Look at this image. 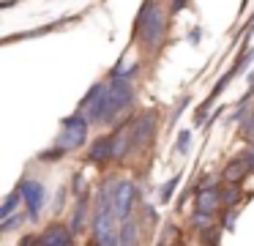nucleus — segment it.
I'll return each instance as SVG.
<instances>
[{
    "instance_id": "obj_1",
    "label": "nucleus",
    "mask_w": 254,
    "mask_h": 246,
    "mask_svg": "<svg viewBox=\"0 0 254 246\" xmlns=\"http://www.w3.org/2000/svg\"><path fill=\"white\" fill-rule=\"evenodd\" d=\"M164 30H167V19H164L161 5L159 3H145V8L139 11V16H137V33H139V38H142V44L148 49H156L164 41Z\"/></svg>"
},
{
    "instance_id": "obj_2",
    "label": "nucleus",
    "mask_w": 254,
    "mask_h": 246,
    "mask_svg": "<svg viewBox=\"0 0 254 246\" xmlns=\"http://www.w3.org/2000/svg\"><path fill=\"white\" fill-rule=\"evenodd\" d=\"M131 101H134V87H131V82L123 80V77H112L110 93H107V101H104V112H101V123H110V120H115V115L123 112V109H126Z\"/></svg>"
},
{
    "instance_id": "obj_3",
    "label": "nucleus",
    "mask_w": 254,
    "mask_h": 246,
    "mask_svg": "<svg viewBox=\"0 0 254 246\" xmlns=\"http://www.w3.org/2000/svg\"><path fill=\"white\" fill-rule=\"evenodd\" d=\"M88 126L90 123L82 118V115L66 118L63 120V131L55 140V148H61V151H77V148H82L85 140H88Z\"/></svg>"
},
{
    "instance_id": "obj_4",
    "label": "nucleus",
    "mask_w": 254,
    "mask_h": 246,
    "mask_svg": "<svg viewBox=\"0 0 254 246\" xmlns=\"http://www.w3.org/2000/svg\"><path fill=\"white\" fill-rule=\"evenodd\" d=\"M107 93H110V85H104V82H96V85L88 90V96L79 101V115H82L88 123H96V120H101Z\"/></svg>"
},
{
    "instance_id": "obj_5",
    "label": "nucleus",
    "mask_w": 254,
    "mask_h": 246,
    "mask_svg": "<svg viewBox=\"0 0 254 246\" xmlns=\"http://www.w3.org/2000/svg\"><path fill=\"white\" fill-rule=\"evenodd\" d=\"M112 202H115V213L118 219H128L134 202H137V186L131 180H118L112 186Z\"/></svg>"
},
{
    "instance_id": "obj_6",
    "label": "nucleus",
    "mask_w": 254,
    "mask_h": 246,
    "mask_svg": "<svg viewBox=\"0 0 254 246\" xmlns=\"http://www.w3.org/2000/svg\"><path fill=\"white\" fill-rule=\"evenodd\" d=\"M19 191H22V200L28 202L30 216L36 219L41 211V202H44V186H41L39 180H25V183L19 186Z\"/></svg>"
},
{
    "instance_id": "obj_7",
    "label": "nucleus",
    "mask_w": 254,
    "mask_h": 246,
    "mask_svg": "<svg viewBox=\"0 0 254 246\" xmlns=\"http://www.w3.org/2000/svg\"><path fill=\"white\" fill-rule=\"evenodd\" d=\"M71 230H66V224H52L44 230V235L39 238V246H71Z\"/></svg>"
},
{
    "instance_id": "obj_8",
    "label": "nucleus",
    "mask_w": 254,
    "mask_h": 246,
    "mask_svg": "<svg viewBox=\"0 0 254 246\" xmlns=\"http://www.w3.org/2000/svg\"><path fill=\"white\" fill-rule=\"evenodd\" d=\"M88 159H90L93 164H101V162H110V159H115V134H112V137H99V140L90 145Z\"/></svg>"
},
{
    "instance_id": "obj_9",
    "label": "nucleus",
    "mask_w": 254,
    "mask_h": 246,
    "mask_svg": "<svg viewBox=\"0 0 254 246\" xmlns=\"http://www.w3.org/2000/svg\"><path fill=\"white\" fill-rule=\"evenodd\" d=\"M153 126H156V115L153 112H145L142 118L134 123V129H131L134 145H145V142H150V137H153Z\"/></svg>"
},
{
    "instance_id": "obj_10",
    "label": "nucleus",
    "mask_w": 254,
    "mask_h": 246,
    "mask_svg": "<svg viewBox=\"0 0 254 246\" xmlns=\"http://www.w3.org/2000/svg\"><path fill=\"white\" fill-rule=\"evenodd\" d=\"M249 169H252V167H249V159H246V156H243V159H235V162H232L230 167L224 169V180H230V183H238V180H241L243 175L249 172Z\"/></svg>"
},
{
    "instance_id": "obj_11",
    "label": "nucleus",
    "mask_w": 254,
    "mask_h": 246,
    "mask_svg": "<svg viewBox=\"0 0 254 246\" xmlns=\"http://www.w3.org/2000/svg\"><path fill=\"white\" fill-rule=\"evenodd\" d=\"M219 200H221V194L216 189H202V191H199V197H197L199 213H210L216 205H219Z\"/></svg>"
},
{
    "instance_id": "obj_12",
    "label": "nucleus",
    "mask_w": 254,
    "mask_h": 246,
    "mask_svg": "<svg viewBox=\"0 0 254 246\" xmlns=\"http://www.w3.org/2000/svg\"><path fill=\"white\" fill-rule=\"evenodd\" d=\"M137 241H139V227H137V222H131V219H123L121 246H137Z\"/></svg>"
},
{
    "instance_id": "obj_13",
    "label": "nucleus",
    "mask_w": 254,
    "mask_h": 246,
    "mask_svg": "<svg viewBox=\"0 0 254 246\" xmlns=\"http://www.w3.org/2000/svg\"><path fill=\"white\" fill-rule=\"evenodd\" d=\"M19 197H22V191H14V194H8V197H6V202H3V208H0V219H8V216H14V211H17V202H19Z\"/></svg>"
},
{
    "instance_id": "obj_14",
    "label": "nucleus",
    "mask_w": 254,
    "mask_h": 246,
    "mask_svg": "<svg viewBox=\"0 0 254 246\" xmlns=\"http://www.w3.org/2000/svg\"><path fill=\"white\" fill-rule=\"evenodd\" d=\"M22 222H25V213H17V216H8V219H3V233H11V230H17Z\"/></svg>"
},
{
    "instance_id": "obj_15",
    "label": "nucleus",
    "mask_w": 254,
    "mask_h": 246,
    "mask_svg": "<svg viewBox=\"0 0 254 246\" xmlns=\"http://www.w3.org/2000/svg\"><path fill=\"white\" fill-rule=\"evenodd\" d=\"M178 151H181V153L189 151V131H183V134L178 137Z\"/></svg>"
},
{
    "instance_id": "obj_16",
    "label": "nucleus",
    "mask_w": 254,
    "mask_h": 246,
    "mask_svg": "<svg viewBox=\"0 0 254 246\" xmlns=\"http://www.w3.org/2000/svg\"><path fill=\"white\" fill-rule=\"evenodd\" d=\"M175 186H178V178H172V180H170V183H167V186H164V191H161V197H164V200H167V197H170V194H172V189H175Z\"/></svg>"
},
{
    "instance_id": "obj_17",
    "label": "nucleus",
    "mask_w": 254,
    "mask_h": 246,
    "mask_svg": "<svg viewBox=\"0 0 254 246\" xmlns=\"http://www.w3.org/2000/svg\"><path fill=\"white\" fill-rule=\"evenodd\" d=\"M19 246H39V241H36L33 235H25V238L19 241Z\"/></svg>"
},
{
    "instance_id": "obj_18",
    "label": "nucleus",
    "mask_w": 254,
    "mask_h": 246,
    "mask_svg": "<svg viewBox=\"0 0 254 246\" xmlns=\"http://www.w3.org/2000/svg\"><path fill=\"white\" fill-rule=\"evenodd\" d=\"M243 131H246L249 137H254V115H252V120H246V123H243Z\"/></svg>"
},
{
    "instance_id": "obj_19",
    "label": "nucleus",
    "mask_w": 254,
    "mask_h": 246,
    "mask_svg": "<svg viewBox=\"0 0 254 246\" xmlns=\"http://www.w3.org/2000/svg\"><path fill=\"white\" fill-rule=\"evenodd\" d=\"M183 5H186V0H172V11H175V14L183 8Z\"/></svg>"
},
{
    "instance_id": "obj_20",
    "label": "nucleus",
    "mask_w": 254,
    "mask_h": 246,
    "mask_svg": "<svg viewBox=\"0 0 254 246\" xmlns=\"http://www.w3.org/2000/svg\"><path fill=\"white\" fill-rule=\"evenodd\" d=\"M249 90H254V71H252V77H249Z\"/></svg>"
}]
</instances>
